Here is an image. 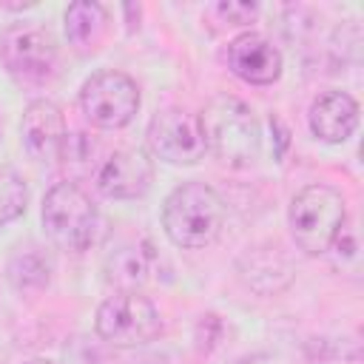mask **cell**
Listing matches in <instances>:
<instances>
[{
    "label": "cell",
    "instance_id": "12",
    "mask_svg": "<svg viewBox=\"0 0 364 364\" xmlns=\"http://www.w3.org/2000/svg\"><path fill=\"white\" fill-rule=\"evenodd\" d=\"M358 128V102L338 88L321 91L310 105V131L330 145L347 142Z\"/></svg>",
    "mask_w": 364,
    "mask_h": 364
},
{
    "label": "cell",
    "instance_id": "2",
    "mask_svg": "<svg viewBox=\"0 0 364 364\" xmlns=\"http://www.w3.org/2000/svg\"><path fill=\"white\" fill-rule=\"evenodd\" d=\"M208 151L228 168H247L259 159L262 131L253 111L230 94L213 97L199 114Z\"/></svg>",
    "mask_w": 364,
    "mask_h": 364
},
{
    "label": "cell",
    "instance_id": "5",
    "mask_svg": "<svg viewBox=\"0 0 364 364\" xmlns=\"http://www.w3.org/2000/svg\"><path fill=\"white\" fill-rule=\"evenodd\" d=\"M0 60L6 71L26 85H43L57 74L60 51L46 26L17 23L0 34Z\"/></svg>",
    "mask_w": 364,
    "mask_h": 364
},
{
    "label": "cell",
    "instance_id": "19",
    "mask_svg": "<svg viewBox=\"0 0 364 364\" xmlns=\"http://www.w3.org/2000/svg\"><path fill=\"white\" fill-rule=\"evenodd\" d=\"M23 364H54V361H48V358H28V361H23Z\"/></svg>",
    "mask_w": 364,
    "mask_h": 364
},
{
    "label": "cell",
    "instance_id": "6",
    "mask_svg": "<svg viewBox=\"0 0 364 364\" xmlns=\"http://www.w3.org/2000/svg\"><path fill=\"white\" fill-rule=\"evenodd\" d=\"M94 330L114 347H142L162 333V316L142 293H114L97 307Z\"/></svg>",
    "mask_w": 364,
    "mask_h": 364
},
{
    "label": "cell",
    "instance_id": "1",
    "mask_svg": "<svg viewBox=\"0 0 364 364\" xmlns=\"http://www.w3.org/2000/svg\"><path fill=\"white\" fill-rule=\"evenodd\" d=\"M162 228L176 247H210L225 228V202L205 182H182L162 205Z\"/></svg>",
    "mask_w": 364,
    "mask_h": 364
},
{
    "label": "cell",
    "instance_id": "13",
    "mask_svg": "<svg viewBox=\"0 0 364 364\" xmlns=\"http://www.w3.org/2000/svg\"><path fill=\"white\" fill-rule=\"evenodd\" d=\"M102 270L117 293H139L154 279V253L142 245H119L105 256Z\"/></svg>",
    "mask_w": 364,
    "mask_h": 364
},
{
    "label": "cell",
    "instance_id": "17",
    "mask_svg": "<svg viewBox=\"0 0 364 364\" xmlns=\"http://www.w3.org/2000/svg\"><path fill=\"white\" fill-rule=\"evenodd\" d=\"M26 205H28L26 179L14 168L0 165V228L20 219L26 213Z\"/></svg>",
    "mask_w": 364,
    "mask_h": 364
},
{
    "label": "cell",
    "instance_id": "15",
    "mask_svg": "<svg viewBox=\"0 0 364 364\" xmlns=\"http://www.w3.org/2000/svg\"><path fill=\"white\" fill-rule=\"evenodd\" d=\"M9 282L14 290L20 293H40L43 287H48L51 279V262L40 247H20L11 259H9Z\"/></svg>",
    "mask_w": 364,
    "mask_h": 364
},
{
    "label": "cell",
    "instance_id": "11",
    "mask_svg": "<svg viewBox=\"0 0 364 364\" xmlns=\"http://www.w3.org/2000/svg\"><path fill=\"white\" fill-rule=\"evenodd\" d=\"M228 68L250 85H270L282 74V54L264 34L245 31L228 43Z\"/></svg>",
    "mask_w": 364,
    "mask_h": 364
},
{
    "label": "cell",
    "instance_id": "18",
    "mask_svg": "<svg viewBox=\"0 0 364 364\" xmlns=\"http://www.w3.org/2000/svg\"><path fill=\"white\" fill-rule=\"evenodd\" d=\"M256 3H239V0H228L216 6V14L228 23V26H247L256 17Z\"/></svg>",
    "mask_w": 364,
    "mask_h": 364
},
{
    "label": "cell",
    "instance_id": "9",
    "mask_svg": "<svg viewBox=\"0 0 364 364\" xmlns=\"http://www.w3.org/2000/svg\"><path fill=\"white\" fill-rule=\"evenodd\" d=\"M154 182V162L139 148H119L94 171V185L108 199H139Z\"/></svg>",
    "mask_w": 364,
    "mask_h": 364
},
{
    "label": "cell",
    "instance_id": "10",
    "mask_svg": "<svg viewBox=\"0 0 364 364\" xmlns=\"http://www.w3.org/2000/svg\"><path fill=\"white\" fill-rule=\"evenodd\" d=\"M20 136L31 159L37 162H57L63 142L68 136L65 131V117L57 102L51 100H34L23 111L20 122Z\"/></svg>",
    "mask_w": 364,
    "mask_h": 364
},
{
    "label": "cell",
    "instance_id": "16",
    "mask_svg": "<svg viewBox=\"0 0 364 364\" xmlns=\"http://www.w3.org/2000/svg\"><path fill=\"white\" fill-rule=\"evenodd\" d=\"M97 159H100V145L85 131H74V134L65 136L63 151H60V162H63V168L68 173V182L94 173L97 171Z\"/></svg>",
    "mask_w": 364,
    "mask_h": 364
},
{
    "label": "cell",
    "instance_id": "8",
    "mask_svg": "<svg viewBox=\"0 0 364 364\" xmlns=\"http://www.w3.org/2000/svg\"><path fill=\"white\" fill-rule=\"evenodd\" d=\"M148 148L162 162L196 165L208 151L199 114L188 108H162L148 125Z\"/></svg>",
    "mask_w": 364,
    "mask_h": 364
},
{
    "label": "cell",
    "instance_id": "4",
    "mask_svg": "<svg viewBox=\"0 0 364 364\" xmlns=\"http://www.w3.org/2000/svg\"><path fill=\"white\" fill-rule=\"evenodd\" d=\"M46 236L68 253H82L97 242L100 210L77 182H57L43 196L40 210Z\"/></svg>",
    "mask_w": 364,
    "mask_h": 364
},
{
    "label": "cell",
    "instance_id": "3",
    "mask_svg": "<svg viewBox=\"0 0 364 364\" xmlns=\"http://www.w3.org/2000/svg\"><path fill=\"white\" fill-rule=\"evenodd\" d=\"M287 225L299 250L307 256H321L333 247L336 236L347 225V202L330 185H307L293 196L287 208Z\"/></svg>",
    "mask_w": 364,
    "mask_h": 364
},
{
    "label": "cell",
    "instance_id": "14",
    "mask_svg": "<svg viewBox=\"0 0 364 364\" xmlns=\"http://www.w3.org/2000/svg\"><path fill=\"white\" fill-rule=\"evenodd\" d=\"M108 31V11L97 0H77L65 9V37L80 51H97Z\"/></svg>",
    "mask_w": 364,
    "mask_h": 364
},
{
    "label": "cell",
    "instance_id": "7",
    "mask_svg": "<svg viewBox=\"0 0 364 364\" xmlns=\"http://www.w3.org/2000/svg\"><path fill=\"white\" fill-rule=\"evenodd\" d=\"M80 108L85 119L97 128H125L139 111V88L122 71H97L82 82Z\"/></svg>",
    "mask_w": 364,
    "mask_h": 364
}]
</instances>
